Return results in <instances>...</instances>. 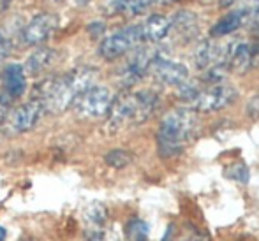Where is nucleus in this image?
Wrapping results in <instances>:
<instances>
[{
  "instance_id": "22",
  "label": "nucleus",
  "mask_w": 259,
  "mask_h": 241,
  "mask_svg": "<svg viewBox=\"0 0 259 241\" xmlns=\"http://www.w3.org/2000/svg\"><path fill=\"white\" fill-rule=\"evenodd\" d=\"M247 113H249L250 118H254V120L259 118V95L250 99V102L247 104Z\"/></svg>"
},
{
  "instance_id": "20",
  "label": "nucleus",
  "mask_w": 259,
  "mask_h": 241,
  "mask_svg": "<svg viewBox=\"0 0 259 241\" xmlns=\"http://www.w3.org/2000/svg\"><path fill=\"white\" fill-rule=\"evenodd\" d=\"M131 160H133V155L125 150H113L106 155V164L115 169H122V167L129 166Z\"/></svg>"
},
{
  "instance_id": "8",
  "label": "nucleus",
  "mask_w": 259,
  "mask_h": 241,
  "mask_svg": "<svg viewBox=\"0 0 259 241\" xmlns=\"http://www.w3.org/2000/svg\"><path fill=\"white\" fill-rule=\"evenodd\" d=\"M148 72L154 76L160 85L175 86V88H180L182 85H185L189 81L187 67L184 64H180V62H175L171 58L164 57L162 53H159L152 60Z\"/></svg>"
},
{
  "instance_id": "9",
  "label": "nucleus",
  "mask_w": 259,
  "mask_h": 241,
  "mask_svg": "<svg viewBox=\"0 0 259 241\" xmlns=\"http://www.w3.org/2000/svg\"><path fill=\"white\" fill-rule=\"evenodd\" d=\"M58 27V16L52 13L37 14L28 21V25L21 32V41L27 46H37L42 44L52 37V34Z\"/></svg>"
},
{
  "instance_id": "12",
  "label": "nucleus",
  "mask_w": 259,
  "mask_h": 241,
  "mask_svg": "<svg viewBox=\"0 0 259 241\" xmlns=\"http://www.w3.org/2000/svg\"><path fill=\"white\" fill-rule=\"evenodd\" d=\"M2 85H4L2 93L11 102L14 99H20L23 95L25 90H27V74L23 71V65H18V64L6 65V69L2 72Z\"/></svg>"
},
{
  "instance_id": "33",
  "label": "nucleus",
  "mask_w": 259,
  "mask_h": 241,
  "mask_svg": "<svg viewBox=\"0 0 259 241\" xmlns=\"http://www.w3.org/2000/svg\"><path fill=\"white\" fill-rule=\"evenodd\" d=\"M203 2H221V0H203Z\"/></svg>"
},
{
  "instance_id": "23",
  "label": "nucleus",
  "mask_w": 259,
  "mask_h": 241,
  "mask_svg": "<svg viewBox=\"0 0 259 241\" xmlns=\"http://www.w3.org/2000/svg\"><path fill=\"white\" fill-rule=\"evenodd\" d=\"M9 106H11V101L4 95V93H0V123H2L4 120H7V115H9Z\"/></svg>"
},
{
  "instance_id": "30",
  "label": "nucleus",
  "mask_w": 259,
  "mask_h": 241,
  "mask_svg": "<svg viewBox=\"0 0 259 241\" xmlns=\"http://www.w3.org/2000/svg\"><path fill=\"white\" fill-rule=\"evenodd\" d=\"M235 2H236V0H221L219 4H221V6H224V7H228V6H231V4H235Z\"/></svg>"
},
{
  "instance_id": "19",
  "label": "nucleus",
  "mask_w": 259,
  "mask_h": 241,
  "mask_svg": "<svg viewBox=\"0 0 259 241\" xmlns=\"http://www.w3.org/2000/svg\"><path fill=\"white\" fill-rule=\"evenodd\" d=\"M125 241H148V225L141 218H133L125 227Z\"/></svg>"
},
{
  "instance_id": "13",
  "label": "nucleus",
  "mask_w": 259,
  "mask_h": 241,
  "mask_svg": "<svg viewBox=\"0 0 259 241\" xmlns=\"http://www.w3.org/2000/svg\"><path fill=\"white\" fill-rule=\"evenodd\" d=\"M87 238L89 241H97L108 229V210L103 203H92L85 210Z\"/></svg>"
},
{
  "instance_id": "17",
  "label": "nucleus",
  "mask_w": 259,
  "mask_h": 241,
  "mask_svg": "<svg viewBox=\"0 0 259 241\" xmlns=\"http://www.w3.org/2000/svg\"><path fill=\"white\" fill-rule=\"evenodd\" d=\"M53 60H55V51L52 48H39L27 58V62L23 65V71L27 76H39L53 64Z\"/></svg>"
},
{
  "instance_id": "4",
  "label": "nucleus",
  "mask_w": 259,
  "mask_h": 241,
  "mask_svg": "<svg viewBox=\"0 0 259 241\" xmlns=\"http://www.w3.org/2000/svg\"><path fill=\"white\" fill-rule=\"evenodd\" d=\"M113 99L115 97H113L111 90L108 86L94 85L76 99L72 108H74L76 115L79 118L97 120L108 115L109 108L113 104Z\"/></svg>"
},
{
  "instance_id": "10",
  "label": "nucleus",
  "mask_w": 259,
  "mask_h": 241,
  "mask_svg": "<svg viewBox=\"0 0 259 241\" xmlns=\"http://www.w3.org/2000/svg\"><path fill=\"white\" fill-rule=\"evenodd\" d=\"M159 55V51L154 48H143L134 53V57L127 62V65L123 67L120 81L125 88H131L133 85H136L145 74H148L152 60Z\"/></svg>"
},
{
  "instance_id": "34",
  "label": "nucleus",
  "mask_w": 259,
  "mask_h": 241,
  "mask_svg": "<svg viewBox=\"0 0 259 241\" xmlns=\"http://www.w3.org/2000/svg\"><path fill=\"white\" fill-rule=\"evenodd\" d=\"M79 4H87V2H90V0H78Z\"/></svg>"
},
{
  "instance_id": "2",
  "label": "nucleus",
  "mask_w": 259,
  "mask_h": 241,
  "mask_svg": "<svg viewBox=\"0 0 259 241\" xmlns=\"http://www.w3.org/2000/svg\"><path fill=\"white\" fill-rule=\"evenodd\" d=\"M199 130L198 113L191 108H177L162 118L157 130V150L162 159L180 155L194 141Z\"/></svg>"
},
{
  "instance_id": "32",
  "label": "nucleus",
  "mask_w": 259,
  "mask_h": 241,
  "mask_svg": "<svg viewBox=\"0 0 259 241\" xmlns=\"http://www.w3.org/2000/svg\"><path fill=\"white\" fill-rule=\"evenodd\" d=\"M178 2V0H154V4H173Z\"/></svg>"
},
{
  "instance_id": "24",
  "label": "nucleus",
  "mask_w": 259,
  "mask_h": 241,
  "mask_svg": "<svg viewBox=\"0 0 259 241\" xmlns=\"http://www.w3.org/2000/svg\"><path fill=\"white\" fill-rule=\"evenodd\" d=\"M11 51H13V44H11L7 39L0 37V64H2L7 57H9Z\"/></svg>"
},
{
  "instance_id": "25",
  "label": "nucleus",
  "mask_w": 259,
  "mask_h": 241,
  "mask_svg": "<svg viewBox=\"0 0 259 241\" xmlns=\"http://www.w3.org/2000/svg\"><path fill=\"white\" fill-rule=\"evenodd\" d=\"M97 241H120V236L115 229H106V232Z\"/></svg>"
},
{
  "instance_id": "5",
  "label": "nucleus",
  "mask_w": 259,
  "mask_h": 241,
  "mask_svg": "<svg viewBox=\"0 0 259 241\" xmlns=\"http://www.w3.org/2000/svg\"><path fill=\"white\" fill-rule=\"evenodd\" d=\"M143 42V34H141V25H133V27H125L122 30L115 32V34L108 35L103 39L99 46V55L104 60L111 62L116 58L127 55L131 50L138 48Z\"/></svg>"
},
{
  "instance_id": "31",
  "label": "nucleus",
  "mask_w": 259,
  "mask_h": 241,
  "mask_svg": "<svg viewBox=\"0 0 259 241\" xmlns=\"http://www.w3.org/2000/svg\"><path fill=\"white\" fill-rule=\"evenodd\" d=\"M7 6H9V0H0V11H6Z\"/></svg>"
},
{
  "instance_id": "1",
  "label": "nucleus",
  "mask_w": 259,
  "mask_h": 241,
  "mask_svg": "<svg viewBox=\"0 0 259 241\" xmlns=\"http://www.w3.org/2000/svg\"><path fill=\"white\" fill-rule=\"evenodd\" d=\"M97 76H99L97 69L78 67L57 78H48L35 86L34 99H39L48 113L60 115L67 111L85 90L96 85Z\"/></svg>"
},
{
  "instance_id": "27",
  "label": "nucleus",
  "mask_w": 259,
  "mask_h": 241,
  "mask_svg": "<svg viewBox=\"0 0 259 241\" xmlns=\"http://www.w3.org/2000/svg\"><path fill=\"white\" fill-rule=\"evenodd\" d=\"M162 241H175V231H173V227H167V231H166V234H164Z\"/></svg>"
},
{
  "instance_id": "6",
  "label": "nucleus",
  "mask_w": 259,
  "mask_h": 241,
  "mask_svg": "<svg viewBox=\"0 0 259 241\" xmlns=\"http://www.w3.org/2000/svg\"><path fill=\"white\" fill-rule=\"evenodd\" d=\"M236 88L228 83H215V85H208L206 88H199L196 97L191 101V109L196 113H213L221 111V109L228 108L231 102L236 99Z\"/></svg>"
},
{
  "instance_id": "16",
  "label": "nucleus",
  "mask_w": 259,
  "mask_h": 241,
  "mask_svg": "<svg viewBox=\"0 0 259 241\" xmlns=\"http://www.w3.org/2000/svg\"><path fill=\"white\" fill-rule=\"evenodd\" d=\"M171 30L177 34V37H180L182 41H192L198 35L199 25L196 14L189 13V11H182L171 21Z\"/></svg>"
},
{
  "instance_id": "26",
  "label": "nucleus",
  "mask_w": 259,
  "mask_h": 241,
  "mask_svg": "<svg viewBox=\"0 0 259 241\" xmlns=\"http://www.w3.org/2000/svg\"><path fill=\"white\" fill-rule=\"evenodd\" d=\"M180 241H203V239H201V236L196 234V232H187Z\"/></svg>"
},
{
  "instance_id": "14",
  "label": "nucleus",
  "mask_w": 259,
  "mask_h": 241,
  "mask_svg": "<svg viewBox=\"0 0 259 241\" xmlns=\"http://www.w3.org/2000/svg\"><path fill=\"white\" fill-rule=\"evenodd\" d=\"M252 18V11L247 9V7H240V9L231 11L229 14H226L224 18L217 21L211 28V37H226V35L233 34L238 28H242L247 21Z\"/></svg>"
},
{
  "instance_id": "7",
  "label": "nucleus",
  "mask_w": 259,
  "mask_h": 241,
  "mask_svg": "<svg viewBox=\"0 0 259 241\" xmlns=\"http://www.w3.org/2000/svg\"><path fill=\"white\" fill-rule=\"evenodd\" d=\"M46 113L45 106L39 99H30L25 104L18 106L16 109L7 115V127L13 134H25L32 130Z\"/></svg>"
},
{
  "instance_id": "3",
  "label": "nucleus",
  "mask_w": 259,
  "mask_h": 241,
  "mask_svg": "<svg viewBox=\"0 0 259 241\" xmlns=\"http://www.w3.org/2000/svg\"><path fill=\"white\" fill-rule=\"evenodd\" d=\"M159 108V95L150 90L123 92L113 99L108 111V127L111 130H122L125 127L145 123Z\"/></svg>"
},
{
  "instance_id": "21",
  "label": "nucleus",
  "mask_w": 259,
  "mask_h": 241,
  "mask_svg": "<svg viewBox=\"0 0 259 241\" xmlns=\"http://www.w3.org/2000/svg\"><path fill=\"white\" fill-rule=\"evenodd\" d=\"M233 171L235 173L231 174L233 180H238V181H243L245 183L247 180H249V169H247L243 164H236V166H233Z\"/></svg>"
},
{
  "instance_id": "11",
  "label": "nucleus",
  "mask_w": 259,
  "mask_h": 241,
  "mask_svg": "<svg viewBox=\"0 0 259 241\" xmlns=\"http://www.w3.org/2000/svg\"><path fill=\"white\" fill-rule=\"evenodd\" d=\"M259 55V46L250 42H231L228 51V71L245 74L254 67Z\"/></svg>"
},
{
  "instance_id": "29",
  "label": "nucleus",
  "mask_w": 259,
  "mask_h": 241,
  "mask_svg": "<svg viewBox=\"0 0 259 241\" xmlns=\"http://www.w3.org/2000/svg\"><path fill=\"white\" fill-rule=\"evenodd\" d=\"M7 238V231H6V227H2V225H0V241H4Z\"/></svg>"
},
{
  "instance_id": "28",
  "label": "nucleus",
  "mask_w": 259,
  "mask_h": 241,
  "mask_svg": "<svg viewBox=\"0 0 259 241\" xmlns=\"http://www.w3.org/2000/svg\"><path fill=\"white\" fill-rule=\"evenodd\" d=\"M250 11H252V18L259 20V0H254V7Z\"/></svg>"
},
{
  "instance_id": "18",
  "label": "nucleus",
  "mask_w": 259,
  "mask_h": 241,
  "mask_svg": "<svg viewBox=\"0 0 259 241\" xmlns=\"http://www.w3.org/2000/svg\"><path fill=\"white\" fill-rule=\"evenodd\" d=\"M108 7L111 9L109 13H120L127 16H136L145 11L143 0H109Z\"/></svg>"
},
{
  "instance_id": "35",
  "label": "nucleus",
  "mask_w": 259,
  "mask_h": 241,
  "mask_svg": "<svg viewBox=\"0 0 259 241\" xmlns=\"http://www.w3.org/2000/svg\"><path fill=\"white\" fill-rule=\"evenodd\" d=\"M28 241H32V239H28Z\"/></svg>"
},
{
  "instance_id": "15",
  "label": "nucleus",
  "mask_w": 259,
  "mask_h": 241,
  "mask_svg": "<svg viewBox=\"0 0 259 241\" xmlns=\"http://www.w3.org/2000/svg\"><path fill=\"white\" fill-rule=\"evenodd\" d=\"M171 32V20L162 14H152L143 25H141V34L143 42H160L167 37Z\"/></svg>"
}]
</instances>
